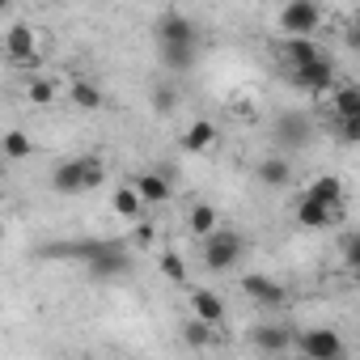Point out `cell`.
Masks as SVG:
<instances>
[{"mask_svg":"<svg viewBox=\"0 0 360 360\" xmlns=\"http://www.w3.org/2000/svg\"><path fill=\"white\" fill-rule=\"evenodd\" d=\"M276 26L284 30V39H309L322 26V5H314V0H288L276 13Z\"/></svg>","mask_w":360,"mask_h":360,"instance_id":"1","label":"cell"},{"mask_svg":"<svg viewBox=\"0 0 360 360\" xmlns=\"http://www.w3.org/2000/svg\"><path fill=\"white\" fill-rule=\"evenodd\" d=\"M200 246H204V267H208V271H229V267L242 259V250H246V242H242L238 229H217V233L204 238Z\"/></svg>","mask_w":360,"mask_h":360,"instance_id":"2","label":"cell"},{"mask_svg":"<svg viewBox=\"0 0 360 360\" xmlns=\"http://www.w3.org/2000/svg\"><path fill=\"white\" fill-rule=\"evenodd\" d=\"M297 352H301V360H339V356H347L339 330H330V326H309V330H301V335H297Z\"/></svg>","mask_w":360,"mask_h":360,"instance_id":"3","label":"cell"},{"mask_svg":"<svg viewBox=\"0 0 360 360\" xmlns=\"http://www.w3.org/2000/svg\"><path fill=\"white\" fill-rule=\"evenodd\" d=\"M89 165H94V157L60 161V165L51 169V191H56V195H81V191H89Z\"/></svg>","mask_w":360,"mask_h":360,"instance_id":"4","label":"cell"},{"mask_svg":"<svg viewBox=\"0 0 360 360\" xmlns=\"http://www.w3.org/2000/svg\"><path fill=\"white\" fill-rule=\"evenodd\" d=\"M284 77H288V85L301 89V94H335V64H330V56L318 60V64H309V68H292V72H284Z\"/></svg>","mask_w":360,"mask_h":360,"instance_id":"5","label":"cell"},{"mask_svg":"<svg viewBox=\"0 0 360 360\" xmlns=\"http://www.w3.org/2000/svg\"><path fill=\"white\" fill-rule=\"evenodd\" d=\"M271 136H276L284 148H305V144H309V136H314V123H309V115H305V110H284V115H276Z\"/></svg>","mask_w":360,"mask_h":360,"instance_id":"6","label":"cell"},{"mask_svg":"<svg viewBox=\"0 0 360 360\" xmlns=\"http://www.w3.org/2000/svg\"><path fill=\"white\" fill-rule=\"evenodd\" d=\"M5 56H9V64H22V68H39V51H34V30L26 26V22H18V26H9V34H5Z\"/></svg>","mask_w":360,"mask_h":360,"instance_id":"7","label":"cell"},{"mask_svg":"<svg viewBox=\"0 0 360 360\" xmlns=\"http://www.w3.org/2000/svg\"><path fill=\"white\" fill-rule=\"evenodd\" d=\"M242 292H246L255 305H263V309H276V305L288 301L284 284H276V280H267V276H259V271H246V276H242Z\"/></svg>","mask_w":360,"mask_h":360,"instance_id":"8","label":"cell"},{"mask_svg":"<svg viewBox=\"0 0 360 360\" xmlns=\"http://www.w3.org/2000/svg\"><path fill=\"white\" fill-rule=\"evenodd\" d=\"M157 43H200V30L187 13L169 9V13L157 18Z\"/></svg>","mask_w":360,"mask_h":360,"instance_id":"9","label":"cell"},{"mask_svg":"<svg viewBox=\"0 0 360 360\" xmlns=\"http://www.w3.org/2000/svg\"><path fill=\"white\" fill-rule=\"evenodd\" d=\"M280 60H284V72H292V68H309V64L326 60V51L314 39H284L280 43Z\"/></svg>","mask_w":360,"mask_h":360,"instance_id":"10","label":"cell"},{"mask_svg":"<svg viewBox=\"0 0 360 360\" xmlns=\"http://www.w3.org/2000/svg\"><path fill=\"white\" fill-rule=\"evenodd\" d=\"M305 200H314V204H322V208H330V212H343V183L335 174H318V178H309V187L301 191Z\"/></svg>","mask_w":360,"mask_h":360,"instance_id":"11","label":"cell"},{"mask_svg":"<svg viewBox=\"0 0 360 360\" xmlns=\"http://www.w3.org/2000/svg\"><path fill=\"white\" fill-rule=\"evenodd\" d=\"M250 343L263 352V356H280L288 343H297V335L288 330V326H276V322H263V326H255L250 330Z\"/></svg>","mask_w":360,"mask_h":360,"instance_id":"12","label":"cell"},{"mask_svg":"<svg viewBox=\"0 0 360 360\" xmlns=\"http://www.w3.org/2000/svg\"><path fill=\"white\" fill-rule=\"evenodd\" d=\"M131 187H136V195H140L144 204H169V195H174L169 178H165V174H157V169L136 174V178H131Z\"/></svg>","mask_w":360,"mask_h":360,"instance_id":"13","label":"cell"},{"mask_svg":"<svg viewBox=\"0 0 360 360\" xmlns=\"http://www.w3.org/2000/svg\"><path fill=\"white\" fill-rule=\"evenodd\" d=\"M191 314L200 322H208V326H221L225 322V297L212 292V288H195L191 292Z\"/></svg>","mask_w":360,"mask_h":360,"instance_id":"14","label":"cell"},{"mask_svg":"<svg viewBox=\"0 0 360 360\" xmlns=\"http://www.w3.org/2000/svg\"><path fill=\"white\" fill-rule=\"evenodd\" d=\"M200 60V43H161V64L169 72H187Z\"/></svg>","mask_w":360,"mask_h":360,"instance_id":"15","label":"cell"},{"mask_svg":"<svg viewBox=\"0 0 360 360\" xmlns=\"http://www.w3.org/2000/svg\"><path fill=\"white\" fill-rule=\"evenodd\" d=\"M217 140H221V127L212 119H195L183 136V148L187 153H208V148H217Z\"/></svg>","mask_w":360,"mask_h":360,"instance_id":"16","label":"cell"},{"mask_svg":"<svg viewBox=\"0 0 360 360\" xmlns=\"http://www.w3.org/2000/svg\"><path fill=\"white\" fill-rule=\"evenodd\" d=\"M127 271H131L127 246H119V250H110V255H102V259L89 263V276H94V280H115V276H127Z\"/></svg>","mask_w":360,"mask_h":360,"instance_id":"17","label":"cell"},{"mask_svg":"<svg viewBox=\"0 0 360 360\" xmlns=\"http://www.w3.org/2000/svg\"><path fill=\"white\" fill-rule=\"evenodd\" d=\"M339 212H330V208H322V204H314V200H297V225L301 229H326L330 221H335Z\"/></svg>","mask_w":360,"mask_h":360,"instance_id":"18","label":"cell"},{"mask_svg":"<svg viewBox=\"0 0 360 360\" xmlns=\"http://www.w3.org/2000/svg\"><path fill=\"white\" fill-rule=\"evenodd\" d=\"M187 229L204 242V238H212L217 229H221V217H217V208L212 204H195L191 212H187Z\"/></svg>","mask_w":360,"mask_h":360,"instance_id":"19","label":"cell"},{"mask_svg":"<svg viewBox=\"0 0 360 360\" xmlns=\"http://www.w3.org/2000/svg\"><path fill=\"white\" fill-rule=\"evenodd\" d=\"M330 110L335 119H360V85H335Z\"/></svg>","mask_w":360,"mask_h":360,"instance_id":"20","label":"cell"},{"mask_svg":"<svg viewBox=\"0 0 360 360\" xmlns=\"http://www.w3.org/2000/svg\"><path fill=\"white\" fill-rule=\"evenodd\" d=\"M255 174H259L263 187H284L288 178H292V165H288V157H263Z\"/></svg>","mask_w":360,"mask_h":360,"instance_id":"21","label":"cell"},{"mask_svg":"<svg viewBox=\"0 0 360 360\" xmlns=\"http://www.w3.org/2000/svg\"><path fill=\"white\" fill-rule=\"evenodd\" d=\"M183 343L195 347V352H204V347H217L221 339H217V326H208V322H200V318H187V322H183Z\"/></svg>","mask_w":360,"mask_h":360,"instance_id":"22","label":"cell"},{"mask_svg":"<svg viewBox=\"0 0 360 360\" xmlns=\"http://www.w3.org/2000/svg\"><path fill=\"white\" fill-rule=\"evenodd\" d=\"M68 102L81 106V110H102L106 98H102V89H98L94 81H72V85H68Z\"/></svg>","mask_w":360,"mask_h":360,"instance_id":"23","label":"cell"},{"mask_svg":"<svg viewBox=\"0 0 360 360\" xmlns=\"http://www.w3.org/2000/svg\"><path fill=\"white\" fill-rule=\"evenodd\" d=\"M110 208H115L123 221H131V225H136V221H140V208H144V200H140V195H136V187L127 183V187H119V191L110 195Z\"/></svg>","mask_w":360,"mask_h":360,"instance_id":"24","label":"cell"},{"mask_svg":"<svg viewBox=\"0 0 360 360\" xmlns=\"http://www.w3.org/2000/svg\"><path fill=\"white\" fill-rule=\"evenodd\" d=\"M5 157H9V161L34 157V140H30L26 131H5Z\"/></svg>","mask_w":360,"mask_h":360,"instance_id":"25","label":"cell"},{"mask_svg":"<svg viewBox=\"0 0 360 360\" xmlns=\"http://www.w3.org/2000/svg\"><path fill=\"white\" fill-rule=\"evenodd\" d=\"M161 276H165L169 284H183V280H187V259L178 255V250H165V255H161Z\"/></svg>","mask_w":360,"mask_h":360,"instance_id":"26","label":"cell"},{"mask_svg":"<svg viewBox=\"0 0 360 360\" xmlns=\"http://www.w3.org/2000/svg\"><path fill=\"white\" fill-rule=\"evenodd\" d=\"M174 106H178V89H174V85H165V81H161V85H153V110H157V115H169Z\"/></svg>","mask_w":360,"mask_h":360,"instance_id":"27","label":"cell"},{"mask_svg":"<svg viewBox=\"0 0 360 360\" xmlns=\"http://www.w3.org/2000/svg\"><path fill=\"white\" fill-rule=\"evenodd\" d=\"M26 94H30L34 106H51V102H56V85H51V81H30Z\"/></svg>","mask_w":360,"mask_h":360,"instance_id":"28","label":"cell"},{"mask_svg":"<svg viewBox=\"0 0 360 360\" xmlns=\"http://www.w3.org/2000/svg\"><path fill=\"white\" fill-rule=\"evenodd\" d=\"M335 140L360 144V119H335Z\"/></svg>","mask_w":360,"mask_h":360,"instance_id":"29","label":"cell"},{"mask_svg":"<svg viewBox=\"0 0 360 360\" xmlns=\"http://www.w3.org/2000/svg\"><path fill=\"white\" fill-rule=\"evenodd\" d=\"M343 263L360 276V233H347L343 238Z\"/></svg>","mask_w":360,"mask_h":360,"instance_id":"30","label":"cell"},{"mask_svg":"<svg viewBox=\"0 0 360 360\" xmlns=\"http://www.w3.org/2000/svg\"><path fill=\"white\" fill-rule=\"evenodd\" d=\"M131 242H136V246H153V242H157L153 221H136V225H131Z\"/></svg>","mask_w":360,"mask_h":360,"instance_id":"31","label":"cell"},{"mask_svg":"<svg viewBox=\"0 0 360 360\" xmlns=\"http://www.w3.org/2000/svg\"><path fill=\"white\" fill-rule=\"evenodd\" d=\"M347 47H356V51H360V26H352V34H347Z\"/></svg>","mask_w":360,"mask_h":360,"instance_id":"32","label":"cell"},{"mask_svg":"<svg viewBox=\"0 0 360 360\" xmlns=\"http://www.w3.org/2000/svg\"><path fill=\"white\" fill-rule=\"evenodd\" d=\"M77 360H89V356H77Z\"/></svg>","mask_w":360,"mask_h":360,"instance_id":"33","label":"cell"},{"mask_svg":"<svg viewBox=\"0 0 360 360\" xmlns=\"http://www.w3.org/2000/svg\"><path fill=\"white\" fill-rule=\"evenodd\" d=\"M263 360H276V356H263Z\"/></svg>","mask_w":360,"mask_h":360,"instance_id":"34","label":"cell"}]
</instances>
